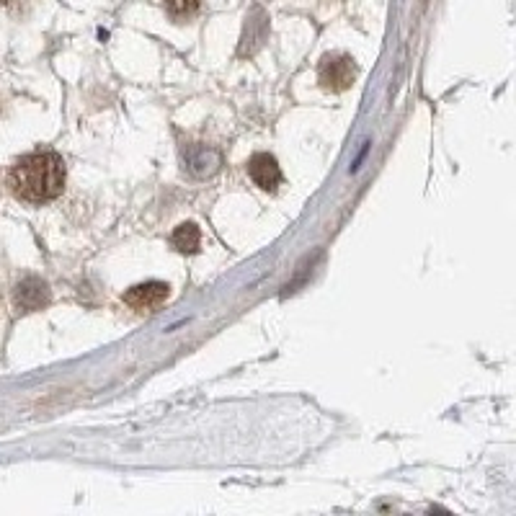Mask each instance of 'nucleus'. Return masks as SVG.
<instances>
[{
    "mask_svg": "<svg viewBox=\"0 0 516 516\" xmlns=\"http://www.w3.org/2000/svg\"><path fill=\"white\" fill-rule=\"evenodd\" d=\"M248 173H251V179L256 181V186H261L264 191H274L282 184V171H279V163L274 155H253V158L248 160Z\"/></svg>",
    "mask_w": 516,
    "mask_h": 516,
    "instance_id": "obj_4",
    "label": "nucleus"
},
{
    "mask_svg": "<svg viewBox=\"0 0 516 516\" xmlns=\"http://www.w3.org/2000/svg\"><path fill=\"white\" fill-rule=\"evenodd\" d=\"M357 68L349 57H328L320 65V83L331 91H346L354 83Z\"/></svg>",
    "mask_w": 516,
    "mask_h": 516,
    "instance_id": "obj_2",
    "label": "nucleus"
},
{
    "mask_svg": "<svg viewBox=\"0 0 516 516\" xmlns=\"http://www.w3.org/2000/svg\"><path fill=\"white\" fill-rule=\"evenodd\" d=\"M199 240H202L199 228L197 225H191V222H186V225L176 228V233H173V246L179 248L181 253H197Z\"/></svg>",
    "mask_w": 516,
    "mask_h": 516,
    "instance_id": "obj_6",
    "label": "nucleus"
},
{
    "mask_svg": "<svg viewBox=\"0 0 516 516\" xmlns=\"http://www.w3.org/2000/svg\"><path fill=\"white\" fill-rule=\"evenodd\" d=\"M47 300H50L47 287H44L39 279H26V282H21L19 289H16V305H19L24 313H29V310H39Z\"/></svg>",
    "mask_w": 516,
    "mask_h": 516,
    "instance_id": "obj_5",
    "label": "nucleus"
},
{
    "mask_svg": "<svg viewBox=\"0 0 516 516\" xmlns=\"http://www.w3.org/2000/svg\"><path fill=\"white\" fill-rule=\"evenodd\" d=\"M168 297V287L163 282H145L124 292V302L135 310H153L160 308Z\"/></svg>",
    "mask_w": 516,
    "mask_h": 516,
    "instance_id": "obj_3",
    "label": "nucleus"
},
{
    "mask_svg": "<svg viewBox=\"0 0 516 516\" xmlns=\"http://www.w3.org/2000/svg\"><path fill=\"white\" fill-rule=\"evenodd\" d=\"M11 189L24 202H52L65 186V163L57 153H31L11 168Z\"/></svg>",
    "mask_w": 516,
    "mask_h": 516,
    "instance_id": "obj_1",
    "label": "nucleus"
},
{
    "mask_svg": "<svg viewBox=\"0 0 516 516\" xmlns=\"http://www.w3.org/2000/svg\"><path fill=\"white\" fill-rule=\"evenodd\" d=\"M202 0H166V8L173 19H186L191 13H197Z\"/></svg>",
    "mask_w": 516,
    "mask_h": 516,
    "instance_id": "obj_7",
    "label": "nucleus"
}]
</instances>
